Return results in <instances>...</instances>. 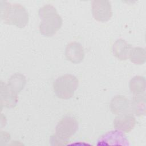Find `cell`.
I'll list each match as a JSON object with an SVG mask.
<instances>
[{
  "instance_id": "3",
  "label": "cell",
  "mask_w": 146,
  "mask_h": 146,
  "mask_svg": "<svg viewBox=\"0 0 146 146\" xmlns=\"http://www.w3.org/2000/svg\"><path fill=\"white\" fill-rule=\"evenodd\" d=\"M79 86V80L72 74H65L58 78L53 83V88L58 98L69 99L72 97Z\"/></svg>"
},
{
  "instance_id": "12",
  "label": "cell",
  "mask_w": 146,
  "mask_h": 146,
  "mask_svg": "<svg viewBox=\"0 0 146 146\" xmlns=\"http://www.w3.org/2000/svg\"><path fill=\"white\" fill-rule=\"evenodd\" d=\"M26 83L25 76L20 73H15L9 79L7 85L14 92L18 94L24 88Z\"/></svg>"
},
{
  "instance_id": "2",
  "label": "cell",
  "mask_w": 146,
  "mask_h": 146,
  "mask_svg": "<svg viewBox=\"0 0 146 146\" xmlns=\"http://www.w3.org/2000/svg\"><path fill=\"white\" fill-rule=\"evenodd\" d=\"M38 14L42 20L39 25L41 34L46 36H52L62 27V18L52 5L47 4L42 7L39 10Z\"/></svg>"
},
{
  "instance_id": "6",
  "label": "cell",
  "mask_w": 146,
  "mask_h": 146,
  "mask_svg": "<svg viewBox=\"0 0 146 146\" xmlns=\"http://www.w3.org/2000/svg\"><path fill=\"white\" fill-rule=\"evenodd\" d=\"M135 117L129 112L117 115L113 120L114 127L122 132H131L135 127Z\"/></svg>"
},
{
  "instance_id": "8",
  "label": "cell",
  "mask_w": 146,
  "mask_h": 146,
  "mask_svg": "<svg viewBox=\"0 0 146 146\" xmlns=\"http://www.w3.org/2000/svg\"><path fill=\"white\" fill-rule=\"evenodd\" d=\"M17 94L14 92L7 85L1 81V104L8 108H14L18 102Z\"/></svg>"
},
{
  "instance_id": "13",
  "label": "cell",
  "mask_w": 146,
  "mask_h": 146,
  "mask_svg": "<svg viewBox=\"0 0 146 146\" xmlns=\"http://www.w3.org/2000/svg\"><path fill=\"white\" fill-rule=\"evenodd\" d=\"M131 92L135 95L143 94L145 90V79L143 76H135L132 78L129 84Z\"/></svg>"
},
{
  "instance_id": "11",
  "label": "cell",
  "mask_w": 146,
  "mask_h": 146,
  "mask_svg": "<svg viewBox=\"0 0 146 146\" xmlns=\"http://www.w3.org/2000/svg\"><path fill=\"white\" fill-rule=\"evenodd\" d=\"M129 105L127 98L123 95H116L111 101L110 108L113 114L119 115L129 112Z\"/></svg>"
},
{
  "instance_id": "16",
  "label": "cell",
  "mask_w": 146,
  "mask_h": 146,
  "mask_svg": "<svg viewBox=\"0 0 146 146\" xmlns=\"http://www.w3.org/2000/svg\"><path fill=\"white\" fill-rule=\"evenodd\" d=\"M50 141L51 142V144L53 145H66L67 143V141L64 140L59 138L58 136L55 135H54L51 136Z\"/></svg>"
},
{
  "instance_id": "15",
  "label": "cell",
  "mask_w": 146,
  "mask_h": 146,
  "mask_svg": "<svg viewBox=\"0 0 146 146\" xmlns=\"http://www.w3.org/2000/svg\"><path fill=\"white\" fill-rule=\"evenodd\" d=\"M129 58L133 63L137 65L143 64L146 60L145 50L140 47H132L129 52Z\"/></svg>"
},
{
  "instance_id": "10",
  "label": "cell",
  "mask_w": 146,
  "mask_h": 146,
  "mask_svg": "<svg viewBox=\"0 0 146 146\" xmlns=\"http://www.w3.org/2000/svg\"><path fill=\"white\" fill-rule=\"evenodd\" d=\"M132 48L123 39H117L112 45V51L113 55L120 60H126L129 58V52Z\"/></svg>"
},
{
  "instance_id": "9",
  "label": "cell",
  "mask_w": 146,
  "mask_h": 146,
  "mask_svg": "<svg viewBox=\"0 0 146 146\" xmlns=\"http://www.w3.org/2000/svg\"><path fill=\"white\" fill-rule=\"evenodd\" d=\"M65 55L67 59L72 63H79L83 61L84 57V48L78 42H71L66 47Z\"/></svg>"
},
{
  "instance_id": "7",
  "label": "cell",
  "mask_w": 146,
  "mask_h": 146,
  "mask_svg": "<svg viewBox=\"0 0 146 146\" xmlns=\"http://www.w3.org/2000/svg\"><path fill=\"white\" fill-rule=\"evenodd\" d=\"M98 145H128L125 136L122 132L116 130L108 132L98 140Z\"/></svg>"
},
{
  "instance_id": "14",
  "label": "cell",
  "mask_w": 146,
  "mask_h": 146,
  "mask_svg": "<svg viewBox=\"0 0 146 146\" xmlns=\"http://www.w3.org/2000/svg\"><path fill=\"white\" fill-rule=\"evenodd\" d=\"M131 107L133 113L137 116H144L145 114V95H135L131 103Z\"/></svg>"
},
{
  "instance_id": "1",
  "label": "cell",
  "mask_w": 146,
  "mask_h": 146,
  "mask_svg": "<svg viewBox=\"0 0 146 146\" xmlns=\"http://www.w3.org/2000/svg\"><path fill=\"white\" fill-rule=\"evenodd\" d=\"M1 18L5 23L19 28L25 27L29 22V14L25 7L4 1H1Z\"/></svg>"
},
{
  "instance_id": "5",
  "label": "cell",
  "mask_w": 146,
  "mask_h": 146,
  "mask_svg": "<svg viewBox=\"0 0 146 146\" xmlns=\"http://www.w3.org/2000/svg\"><path fill=\"white\" fill-rule=\"evenodd\" d=\"M92 13L95 20L102 22H107L112 16L110 2L107 0L92 1Z\"/></svg>"
},
{
  "instance_id": "4",
  "label": "cell",
  "mask_w": 146,
  "mask_h": 146,
  "mask_svg": "<svg viewBox=\"0 0 146 146\" xmlns=\"http://www.w3.org/2000/svg\"><path fill=\"white\" fill-rule=\"evenodd\" d=\"M78 123L75 117L66 116L57 124L55 128L56 135L62 140L67 141L77 131Z\"/></svg>"
}]
</instances>
